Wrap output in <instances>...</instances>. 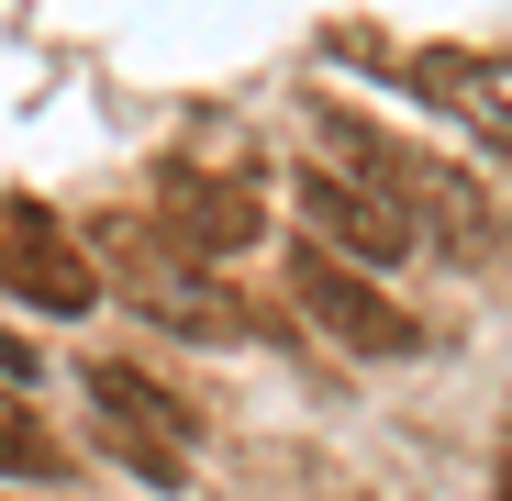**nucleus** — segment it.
I'll list each match as a JSON object with an SVG mask.
<instances>
[{
	"label": "nucleus",
	"mask_w": 512,
	"mask_h": 501,
	"mask_svg": "<svg viewBox=\"0 0 512 501\" xmlns=\"http://www.w3.org/2000/svg\"><path fill=\"white\" fill-rule=\"evenodd\" d=\"M90 257H101L112 290H123L145 323H167V334H245V301H234L167 223H145V212H101V223H90Z\"/></svg>",
	"instance_id": "nucleus-1"
},
{
	"label": "nucleus",
	"mask_w": 512,
	"mask_h": 501,
	"mask_svg": "<svg viewBox=\"0 0 512 501\" xmlns=\"http://www.w3.org/2000/svg\"><path fill=\"white\" fill-rule=\"evenodd\" d=\"M290 290H301V312L334 334V357H368V368L423 357V323H412L357 257H334V245H301V257H290Z\"/></svg>",
	"instance_id": "nucleus-2"
},
{
	"label": "nucleus",
	"mask_w": 512,
	"mask_h": 501,
	"mask_svg": "<svg viewBox=\"0 0 512 501\" xmlns=\"http://www.w3.org/2000/svg\"><path fill=\"white\" fill-rule=\"evenodd\" d=\"M0 290L34 301V312H90L112 279L90 257V234H67L45 201H0Z\"/></svg>",
	"instance_id": "nucleus-3"
},
{
	"label": "nucleus",
	"mask_w": 512,
	"mask_h": 501,
	"mask_svg": "<svg viewBox=\"0 0 512 501\" xmlns=\"http://www.w3.org/2000/svg\"><path fill=\"white\" fill-rule=\"evenodd\" d=\"M290 201H301L312 245H334V257H368V268H390L401 245L423 234V223H412V201H401V190H379V179H357V167H301Z\"/></svg>",
	"instance_id": "nucleus-4"
},
{
	"label": "nucleus",
	"mask_w": 512,
	"mask_h": 501,
	"mask_svg": "<svg viewBox=\"0 0 512 501\" xmlns=\"http://www.w3.org/2000/svg\"><path fill=\"white\" fill-rule=\"evenodd\" d=\"M90 401H101V446H112L134 479H179V468H190V412L167 401L145 368L101 357V368H90Z\"/></svg>",
	"instance_id": "nucleus-5"
},
{
	"label": "nucleus",
	"mask_w": 512,
	"mask_h": 501,
	"mask_svg": "<svg viewBox=\"0 0 512 501\" xmlns=\"http://www.w3.org/2000/svg\"><path fill=\"white\" fill-rule=\"evenodd\" d=\"M156 223L190 245V257H245L268 212H256L245 179H212V167H156Z\"/></svg>",
	"instance_id": "nucleus-6"
},
{
	"label": "nucleus",
	"mask_w": 512,
	"mask_h": 501,
	"mask_svg": "<svg viewBox=\"0 0 512 501\" xmlns=\"http://www.w3.org/2000/svg\"><path fill=\"white\" fill-rule=\"evenodd\" d=\"M412 78L435 90L446 112H468L490 145H512V56H479V45H423Z\"/></svg>",
	"instance_id": "nucleus-7"
},
{
	"label": "nucleus",
	"mask_w": 512,
	"mask_h": 501,
	"mask_svg": "<svg viewBox=\"0 0 512 501\" xmlns=\"http://www.w3.org/2000/svg\"><path fill=\"white\" fill-rule=\"evenodd\" d=\"M56 468H67V457H56V435L23 412V390L0 379V479H56Z\"/></svg>",
	"instance_id": "nucleus-8"
},
{
	"label": "nucleus",
	"mask_w": 512,
	"mask_h": 501,
	"mask_svg": "<svg viewBox=\"0 0 512 501\" xmlns=\"http://www.w3.org/2000/svg\"><path fill=\"white\" fill-rule=\"evenodd\" d=\"M0 379H12V390H23V379H34V357H23V346H12V334H0Z\"/></svg>",
	"instance_id": "nucleus-9"
},
{
	"label": "nucleus",
	"mask_w": 512,
	"mask_h": 501,
	"mask_svg": "<svg viewBox=\"0 0 512 501\" xmlns=\"http://www.w3.org/2000/svg\"><path fill=\"white\" fill-rule=\"evenodd\" d=\"M501 501H512V457H501Z\"/></svg>",
	"instance_id": "nucleus-10"
}]
</instances>
